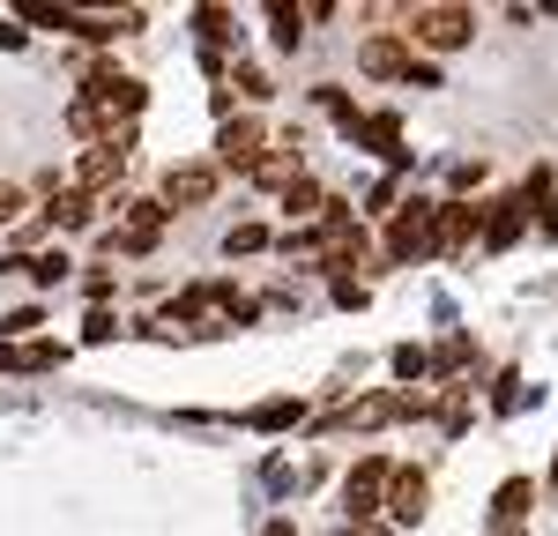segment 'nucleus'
Here are the masks:
<instances>
[{"instance_id": "nucleus-24", "label": "nucleus", "mask_w": 558, "mask_h": 536, "mask_svg": "<svg viewBox=\"0 0 558 536\" xmlns=\"http://www.w3.org/2000/svg\"><path fill=\"white\" fill-rule=\"evenodd\" d=\"M23 209H31V194H23L15 179H0V223H15V217H23Z\"/></svg>"}, {"instance_id": "nucleus-1", "label": "nucleus", "mask_w": 558, "mask_h": 536, "mask_svg": "<svg viewBox=\"0 0 558 536\" xmlns=\"http://www.w3.org/2000/svg\"><path fill=\"white\" fill-rule=\"evenodd\" d=\"M402 38H410V52L417 45L425 52H462L476 38V8H462V0H417V8H402Z\"/></svg>"}, {"instance_id": "nucleus-4", "label": "nucleus", "mask_w": 558, "mask_h": 536, "mask_svg": "<svg viewBox=\"0 0 558 536\" xmlns=\"http://www.w3.org/2000/svg\"><path fill=\"white\" fill-rule=\"evenodd\" d=\"M432 209L439 202H402L395 217H387V261H432Z\"/></svg>"}, {"instance_id": "nucleus-30", "label": "nucleus", "mask_w": 558, "mask_h": 536, "mask_svg": "<svg viewBox=\"0 0 558 536\" xmlns=\"http://www.w3.org/2000/svg\"><path fill=\"white\" fill-rule=\"evenodd\" d=\"M350 536H387V522H350Z\"/></svg>"}, {"instance_id": "nucleus-5", "label": "nucleus", "mask_w": 558, "mask_h": 536, "mask_svg": "<svg viewBox=\"0 0 558 536\" xmlns=\"http://www.w3.org/2000/svg\"><path fill=\"white\" fill-rule=\"evenodd\" d=\"M216 186H223V172H216L209 157H186V165H172V172H165V194H157V202H165V209H209L216 202Z\"/></svg>"}, {"instance_id": "nucleus-10", "label": "nucleus", "mask_w": 558, "mask_h": 536, "mask_svg": "<svg viewBox=\"0 0 558 536\" xmlns=\"http://www.w3.org/2000/svg\"><path fill=\"white\" fill-rule=\"evenodd\" d=\"M410 60H417V52H410L402 31H380V38H365V52H357V68L380 75V83H410Z\"/></svg>"}, {"instance_id": "nucleus-12", "label": "nucleus", "mask_w": 558, "mask_h": 536, "mask_svg": "<svg viewBox=\"0 0 558 536\" xmlns=\"http://www.w3.org/2000/svg\"><path fill=\"white\" fill-rule=\"evenodd\" d=\"M45 223H52V231H89V223H97V202H89L83 186H52V194H45Z\"/></svg>"}, {"instance_id": "nucleus-28", "label": "nucleus", "mask_w": 558, "mask_h": 536, "mask_svg": "<svg viewBox=\"0 0 558 536\" xmlns=\"http://www.w3.org/2000/svg\"><path fill=\"white\" fill-rule=\"evenodd\" d=\"M365 299H373V291H365L357 276H336V306H365Z\"/></svg>"}, {"instance_id": "nucleus-15", "label": "nucleus", "mask_w": 558, "mask_h": 536, "mask_svg": "<svg viewBox=\"0 0 558 536\" xmlns=\"http://www.w3.org/2000/svg\"><path fill=\"white\" fill-rule=\"evenodd\" d=\"M350 142H365V149H380V157H395V165H402V120H395V112H373V120L357 112Z\"/></svg>"}, {"instance_id": "nucleus-14", "label": "nucleus", "mask_w": 558, "mask_h": 536, "mask_svg": "<svg viewBox=\"0 0 558 536\" xmlns=\"http://www.w3.org/2000/svg\"><path fill=\"white\" fill-rule=\"evenodd\" d=\"M328 202H336V194H320V186L299 172L291 186H283V217H291V231H305V223H328Z\"/></svg>"}, {"instance_id": "nucleus-3", "label": "nucleus", "mask_w": 558, "mask_h": 536, "mask_svg": "<svg viewBox=\"0 0 558 536\" xmlns=\"http://www.w3.org/2000/svg\"><path fill=\"white\" fill-rule=\"evenodd\" d=\"M387 477H395V462H387V454H365V462H350V477H343V514H350V522H380Z\"/></svg>"}, {"instance_id": "nucleus-32", "label": "nucleus", "mask_w": 558, "mask_h": 536, "mask_svg": "<svg viewBox=\"0 0 558 536\" xmlns=\"http://www.w3.org/2000/svg\"><path fill=\"white\" fill-rule=\"evenodd\" d=\"M544 231H551V239H558V202H551V217H544Z\"/></svg>"}, {"instance_id": "nucleus-18", "label": "nucleus", "mask_w": 558, "mask_h": 536, "mask_svg": "<svg viewBox=\"0 0 558 536\" xmlns=\"http://www.w3.org/2000/svg\"><path fill=\"white\" fill-rule=\"evenodd\" d=\"M299 417H305V402H299V395H276V402H260V410H254L260 433H276V425H299Z\"/></svg>"}, {"instance_id": "nucleus-17", "label": "nucleus", "mask_w": 558, "mask_h": 536, "mask_svg": "<svg viewBox=\"0 0 558 536\" xmlns=\"http://www.w3.org/2000/svg\"><path fill=\"white\" fill-rule=\"evenodd\" d=\"M194 23H202V45H209V52H223V45L239 38V31H231V8H194Z\"/></svg>"}, {"instance_id": "nucleus-29", "label": "nucleus", "mask_w": 558, "mask_h": 536, "mask_svg": "<svg viewBox=\"0 0 558 536\" xmlns=\"http://www.w3.org/2000/svg\"><path fill=\"white\" fill-rule=\"evenodd\" d=\"M410 89H439V68L432 60H410Z\"/></svg>"}, {"instance_id": "nucleus-33", "label": "nucleus", "mask_w": 558, "mask_h": 536, "mask_svg": "<svg viewBox=\"0 0 558 536\" xmlns=\"http://www.w3.org/2000/svg\"><path fill=\"white\" fill-rule=\"evenodd\" d=\"M551 491H558V454H551Z\"/></svg>"}, {"instance_id": "nucleus-23", "label": "nucleus", "mask_w": 558, "mask_h": 536, "mask_svg": "<svg viewBox=\"0 0 558 536\" xmlns=\"http://www.w3.org/2000/svg\"><path fill=\"white\" fill-rule=\"evenodd\" d=\"M231 89H246V97L260 105V97H268V75H260L254 60H239V68H231Z\"/></svg>"}, {"instance_id": "nucleus-8", "label": "nucleus", "mask_w": 558, "mask_h": 536, "mask_svg": "<svg viewBox=\"0 0 558 536\" xmlns=\"http://www.w3.org/2000/svg\"><path fill=\"white\" fill-rule=\"evenodd\" d=\"M165 223H172L165 202H128V223L105 231V254H149V246L165 239Z\"/></svg>"}, {"instance_id": "nucleus-26", "label": "nucleus", "mask_w": 558, "mask_h": 536, "mask_svg": "<svg viewBox=\"0 0 558 536\" xmlns=\"http://www.w3.org/2000/svg\"><path fill=\"white\" fill-rule=\"evenodd\" d=\"M83 336H89V343H112V336H120V320H112V313L97 306V313H89V320H83Z\"/></svg>"}, {"instance_id": "nucleus-25", "label": "nucleus", "mask_w": 558, "mask_h": 536, "mask_svg": "<svg viewBox=\"0 0 558 536\" xmlns=\"http://www.w3.org/2000/svg\"><path fill=\"white\" fill-rule=\"evenodd\" d=\"M432 365H439V373H454V365H470V336H447V343H439V357H432Z\"/></svg>"}, {"instance_id": "nucleus-21", "label": "nucleus", "mask_w": 558, "mask_h": 536, "mask_svg": "<svg viewBox=\"0 0 558 536\" xmlns=\"http://www.w3.org/2000/svg\"><path fill=\"white\" fill-rule=\"evenodd\" d=\"M31 328H45V313H38V306H15V313H0V343H23Z\"/></svg>"}, {"instance_id": "nucleus-19", "label": "nucleus", "mask_w": 558, "mask_h": 536, "mask_svg": "<svg viewBox=\"0 0 558 536\" xmlns=\"http://www.w3.org/2000/svg\"><path fill=\"white\" fill-rule=\"evenodd\" d=\"M260 246H268V223H231V231H223V254H231V261H239V254H260Z\"/></svg>"}, {"instance_id": "nucleus-11", "label": "nucleus", "mask_w": 558, "mask_h": 536, "mask_svg": "<svg viewBox=\"0 0 558 536\" xmlns=\"http://www.w3.org/2000/svg\"><path fill=\"white\" fill-rule=\"evenodd\" d=\"M529 499H536L529 477H507V485L492 491V536H521L529 529Z\"/></svg>"}, {"instance_id": "nucleus-16", "label": "nucleus", "mask_w": 558, "mask_h": 536, "mask_svg": "<svg viewBox=\"0 0 558 536\" xmlns=\"http://www.w3.org/2000/svg\"><path fill=\"white\" fill-rule=\"evenodd\" d=\"M402 417V395H357L343 425H395Z\"/></svg>"}, {"instance_id": "nucleus-6", "label": "nucleus", "mask_w": 558, "mask_h": 536, "mask_svg": "<svg viewBox=\"0 0 558 536\" xmlns=\"http://www.w3.org/2000/svg\"><path fill=\"white\" fill-rule=\"evenodd\" d=\"M260 157H268V127H260L254 112H239V120L216 127V172H254Z\"/></svg>"}, {"instance_id": "nucleus-2", "label": "nucleus", "mask_w": 558, "mask_h": 536, "mask_svg": "<svg viewBox=\"0 0 558 536\" xmlns=\"http://www.w3.org/2000/svg\"><path fill=\"white\" fill-rule=\"evenodd\" d=\"M128 165H134V127H120V134H105V142H89L83 157H75V186H83L89 202H105L120 179H128Z\"/></svg>"}, {"instance_id": "nucleus-31", "label": "nucleus", "mask_w": 558, "mask_h": 536, "mask_svg": "<svg viewBox=\"0 0 558 536\" xmlns=\"http://www.w3.org/2000/svg\"><path fill=\"white\" fill-rule=\"evenodd\" d=\"M260 536H299V529H291V522H268V529H260Z\"/></svg>"}, {"instance_id": "nucleus-13", "label": "nucleus", "mask_w": 558, "mask_h": 536, "mask_svg": "<svg viewBox=\"0 0 558 536\" xmlns=\"http://www.w3.org/2000/svg\"><path fill=\"white\" fill-rule=\"evenodd\" d=\"M529 217H536V209H529L521 194H507V202H492V209H484V246H492V254H499V246H514L521 231H529Z\"/></svg>"}, {"instance_id": "nucleus-27", "label": "nucleus", "mask_w": 558, "mask_h": 536, "mask_svg": "<svg viewBox=\"0 0 558 536\" xmlns=\"http://www.w3.org/2000/svg\"><path fill=\"white\" fill-rule=\"evenodd\" d=\"M31 31H23V15H0V52H23Z\"/></svg>"}, {"instance_id": "nucleus-9", "label": "nucleus", "mask_w": 558, "mask_h": 536, "mask_svg": "<svg viewBox=\"0 0 558 536\" xmlns=\"http://www.w3.org/2000/svg\"><path fill=\"white\" fill-rule=\"evenodd\" d=\"M425 507H432V477L425 470H395V477H387V522H395V529H417V522H425Z\"/></svg>"}, {"instance_id": "nucleus-7", "label": "nucleus", "mask_w": 558, "mask_h": 536, "mask_svg": "<svg viewBox=\"0 0 558 536\" xmlns=\"http://www.w3.org/2000/svg\"><path fill=\"white\" fill-rule=\"evenodd\" d=\"M476 239H484V209H470V202H439V209H432V254H439V261L470 254Z\"/></svg>"}, {"instance_id": "nucleus-22", "label": "nucleus", "mask_w": 558, "mask_h": 536, "mask_svg": "<svg viewBox=\"0 0 558 536\" xmlns=\"http://www.w3.org/2000/svg\"><path fill=\"white\" fill-rule=\"evenodd\" d=\"M425 373H432V351H417V343H402V351H395V380H410V388H417Z\"/></svg>"}, {"instance_id": "nucleus-20", "label": "nucleus", "mask_w": 558, "mask_h": 536, "mask_svg": "<svg viewBox=\"0 0 558 536\" xmlns=\"http://www.w3.org/2000/svg\"><path fill=\"white\" fill-rule=\"evenodd\" d=\"M268 23H276V45H299L305 38V8H291V0H276Z\"/></svg>"}]
</instances>
